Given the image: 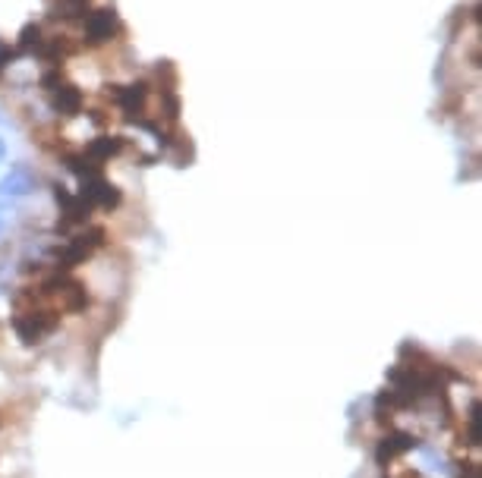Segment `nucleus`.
Here are the masks:
<instances>
[{"instance_id":"f257e3e1","label":"nucleus","mask_w":482,"mask_h":478,"mask_svg":"<svg viewBox=\"0 0 482 478\" xmlns=\"http://www.w3.org/2000/svg\"><path fill=\"white\" fill-rule=\"evenodd\" d=\"M57 328H60V315H57V312L42 309V305H16L13 331L26 346L44 343Z\"/></svg>"},{"instance_id":"f03ea898","label":"nucleus","mask_w":482,"mask_h":478,"mask_svg":"<svg viewBox=\"0 0 482 478\" xmlns=\"http://www.w3.org/2000/svg\"><path fill=\"white\" fill-rule=\"evenodd\" d=\"M76 196L82 198L92 212H113V208H120V202H123V192L117 189L105 173L82 176V180H79Z\"/></svg>"},{"instance_id":"7ed1b4c3","label":"nucleus","mask_w":482,"mask_h":478,"mask_svg":"<svg viewBox=\"0 0 482 478\" xmlns=\"http://www.w3.org/2000/svg\"><path fill=\"white\" fill-rule=\"evenodd\" d=\"M38 176L26 164H13L7 173L0 176V212H10L13 204H19L22 198H28L35 192Z\"/></svg>"},{"instance_id":"20e7f679","label":"nucleus","mask_w":482,"mask_h":478,"mask_svg":"<svg viewBox=\"0 0 482 478\" xmlns=\"http://www.w3.org/2000/svg\"><path fill=\"white\" fill-rule=\"evenodd\" d=\"M120 16L113 13L111 7H98V10H89L82 19V42L92 44V48H101V44L113 42V38L120 35Z\"/></svg>"},{"instance_id":"39448f33","label":"nucleus","mask_w":482,"mask_h":478,"mask_svg":"<svg viewBox=\"0 0 482 478\" xmlns=\"http://www.w3.org/2000/svg\"><path fill=\"white\" fill-rule=\"evenodd\" d=\"M111 98L117 101L129 123H142L145 120V104H149V82H129V85H111Z\"/></svg>"},{"instance_id":"423d86ee","label":"nucleus","mask_w":482,"mask_h":478,"mask_svg":"<svg viewBox=\"0 0 482 478\" xmlns=\"http://www.w3.org/2000/svg\"><path fill=\"white\" fill-rule=\"evenodd\" d=\"M413 447H416V437L413 435H407V431H388L376 447L378 466H382V469H391V466H394L400 457H407Z\"/></svg>"},{"instance_id":"0eeeda50","label":"nucleus","mask_w":482,"mask_h":478,"mask_svg":"<svg viewBox=\"0 0 482 478\" xmlns=\"http://www.w3.org/2000/svg\"><path fill=\"white\" fill-rule=\"evenodd\" d=\"M44 95H48L51 111H57L60 117H76V113H82V92H79L73 82H66V79Z\"/></svg>"},{"instance_id":"6e6552de","label":"nucleus","mask_w":482,"mask_h":478,"mask_svg":"<svg viewBox=\"0 0 482 478\" xmlns=\"http://www.w3.org/2000/svg\"><path fill=\"white\" fill-rule=\"evenodd\" d=\"M127 148V142H123V135H98V139L89 142V148H85L82 155L89 158V161H95L98 167H105L111 158H117Z\"/></svg>"},{"instance_id":"1a4fd4ad","label":"nucleus","mask_w":482,"mask_h":478,"mask_svg":"<svg viewBox=\"0 0 482 478\" xmlns=\"http://www.w3.org/2000/svg\"><path fill=\"white\" fill-rule=\"evenodd\" d=\"M44 42V32L38 22H28V26H22L19 32V42H16V54H38V48H42Z\"/></svg>"},{"instance_id":"9d476101","label":"nucleus","mask_w":482,"mask_h":478,"mask_svg":"<svg viewBox=\"0 0 482 478\" xmlns=\"http://www.w3.org/2000/svg\"><path fill=\"white\" fill-rule=\"evenodd\" d=\"M51 10L60 19H85V13L92 10V0H51Z\"/></svg>"},{"instance_id":"9b49d317","label":"nucleus","mask_w":482,"mask_h":478,"mask_svg":"<svg viewBox=\"0 0 482 478\" xmlns=\"http://www.w3.org/2000/svg\"><path fill=\"white\" fill-rule=\"evenodd\" d=\"M385 478H400L397 472H385ZM404 478H416V472H404Z\"/></svg>"},{"instance_id":"f8f14e48","label":"nucleus","mask_w":482,"mask_h":478,"mask_svg":"<svg viewBox=\"0 0 482 478\" xmlns=\"http://www.w3.org/2000/svg\"><path fill=\"white\" fill-rule=\"evenodd\" d=\"M4 158H7V142L0 139V161H4Z\"/></svg>"},{"instance_id":"ddd939ff","label":"nucleus","mask_w":482,"mask_h":478,"mask_svg":"<svg viewBox=\"0 0 482 478\" xmlns=\"http://www.w3.org/2000/svg\"><path fill=\"white\" fill-rule=\"evenodd\" d=\"M0 233H4V218H0Z\"/></svg>"},{"instance_id":"4468645a","label":"nucleus","mask_w":482,"mask_h":478,"mask_svg":"<svg viewBox=\"0 0 482 478\" xmlns=\"http://www.w3.org/2000/svg\"><path fill=\"white\" fill-rule=\"evenodd\" d=\"M0 123H4V117H0Z\"/></svg>"}]
</instances>
